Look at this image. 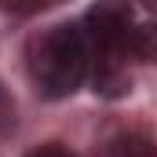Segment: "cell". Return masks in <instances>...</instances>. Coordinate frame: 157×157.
Returning a JSON list of instances; mask_svg holds the SVG:
<instances>
[{
	"label": "cell",
	"mask_w": 157,
	"mask_h": 157,
	"mask_svg": "<svg viewBox=\"0 0 157 157\" xmlns=\"http://www.w3.org/2000/svg\"><path fill=\"white\" fill-rule=\"evenodd\" d=\"M29 70L44 99L73 95L91 70V44L84 26H55L33 44Z\"/></svg>",
	"instance_id": "1"
},
{
	"label": "cell",
	"mask_w": 157,
	"mask_h": 157,
	"mask_svg": "<svg viewBox=\"0 0 157 157\" xmlns=\"http://www.w3.org/2000/svg\"><path fill=\"white\" fill-rule=\"evenodd\" d=\"M132 51H135L139 59H150V62H157V26L132 29Z\"/></svg>",
	"instance_id": "2"
},
{
	"label": "cell",
	"mask_w": 157,
	"mask_h": 157,
	"mask_svg": "<svg viewBox=\"0 0 157 157\" xmlns=\"http://www.w3.org/2000/svg\"><path fill=\"white\" fill-rule=\"evenodd\" d=\"M117 157H157V146L150 139H128V143L121 146Z\"/></svg>",
	"instance_id": "3"
},
{
	"label": "cell",
	"mask_w": 157,
	"mask_h": 157,
	"mask_svg": "<svg viewBox=\"0 0 157 157\" xmlns=\"http://www.w3.org/2000/svg\"><path fill=\"white\" fill-rule=\"evenodd\" d=\"M26 157H73L66 146H59V143H44V146H37V150H29Z\"/></svg>",
	"instance_id": "4"
}]
</instances>
